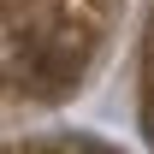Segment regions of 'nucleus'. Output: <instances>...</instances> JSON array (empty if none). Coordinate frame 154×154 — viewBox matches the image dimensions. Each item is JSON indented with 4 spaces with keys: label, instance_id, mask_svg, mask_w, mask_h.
<instances>
[{
    "label": "nucleus",
    "instance_id": "1",
    "mask_svg": "<svg viewBox=\"0 0 154 154\" xmlns=\"http://www.w3.org/2000/svg\"><path fill=\"white\" fill-rule=\"evenodd\" d=\"M119 0H0V113L71 95Z\"/></svg>",
    "mask_w": 154,
    "mask_h": 154
}]
</instances>
